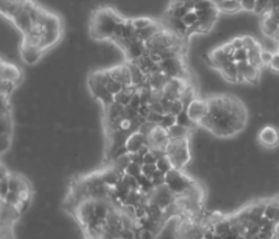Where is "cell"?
I'll return each instance as SVG.
<instances>
[{"label": "cell", "mask_w": 279, "mask_h": 239, "mask_svg": "<svg viewBox=\"0 0 279 239\" xmlns=\"http://www.w3.org/2000/svg\"><path fill=\"white\" fill-rule=\"evenodd\" d=\"M0 78H1V80L13 81L17 85H19L23 80V73L14 64L3 60L1 61V69H0Z\"/></svg>", "instance_id": "10"}, {"label": "cell", "mask_w": 279, "mask_h": 239, "mask_svg": "<svg viewBox=\"0 0 279 239\" xmlns=\"http://www.w3.org/2000/svg\"><path fill=\"white\" fill-rule=\"evenodd\" d=\"M262 50H268L273 54H278L279 52V40L277 37H266L264 36L262 40L260 41Z\"/></svg>", "instance_id": "24"}, {"label": "cell", "mask_w": 279, "mask_h": 239, "mask_svg": "<svg viewBox=\"0 0 279 239\" xmlns=\"http://www.w3.org/2000/svg\"><path fill=\"white\" fill-rule=\"evenodd\" d=\"M14 226H1V239H16Z\"/></svg>", "instance_id": "38"}, {"label": "cell", "mask_w": 279, "mask_h": 239, "mask_svg": "<svg viewBox=\"0 0 279 239\" xmlns=\"http://www.w3.org/2000/svg\"><path fill=\"white\" fill-rule=\"evenodd\" d=\"M63 30L60 31H44L41 34V44L40 48L44 51H47L49 48H54L55 45L60 41Z\"/></svg>", "instance_id": "18"}, {"label": "cell", "mask_w": 279, "mask_h": 239, "mask_svg": "<svg viewBox=\"0 0 279 239\" xmlns=\"http://www.w3.org/2000/svg\"><path fill=\"white\" fill-rule=\"evenodd\" d=\"M157 160H158L157 155L152 152V150L151 152L147 153V154L143 157V162H144V164H156V163H157Z\"/></svg>", "instance_id": "43"}, {"label": "cell", "mask_w": 279, "mask_h": 239, "mask_svg": "<svg viewBox=\"0 0 279 239\" xmlns=\"http://www.w3.org/2000/svg\"><path fill=\"white\" fill-rule=\"evenodd\" d=\"M186 112H188L189 117L199 125V122L208 115V101L204 98H195L186 107Z\"/></svg>", "instance_id": "8"}, {"label": "cell", "mask_w": 279, "mask_h": 239, "mask_svg": "<svg viewBox=\"0 0 279 239\" xmlns=\"http://www.w3.org/2000/svg\"><path fill=\"white\" fill-rule=\"evenodd\" d=\"M46 51L41 48H26L20 46V58L27 65H36L42 59Z\"/></svg>", "instance_id": "14"}, {"label": "cell", "mask_w": 279, "mask_h": 239, "mask_svg": "<svg viewBox=\"0 0 279 239\" xmlns=\"http://www.w3.org/2000/svg\"><path fill=\"white\" fill-rule=\"evenodd\" d=\"M180 1H182V3H185V1H186V0H180Z\"/></svg>", "instance_id": "47"}, {"label": "cell", "mask_w": 279, "mask_h": 239, "mask_svg": "<svg viewBox=\"0 0 279 239\" xmlns=\"http://www.w3.org/2000/svg\"><path fill=\"white\" fill-rule=\"evenodd\" d=\"M203 239H204V238H203Z\"/></svg>", "instance_id": "48"}, {"label": "cell", "mask_w": 279, "mask_h": 239, "mask_svg": "<svg viewBox=\"0 0 279 239\" xmlns=\"http://www.w3.org/2000/svg\"><path fill=\"white\" fill-rule=\"evenodd\" d=\"M221 48H222V50L225 51V54L227 55V56H229V58H232L233 54H235L236 48H235V46H233L231 41H227V42H226V44H223L222 46H221Z\"/></svg>", "instance_id": "41"}, {"label": "cell", "mask_w": 279, "mask_h": 239, "mask_svg": "<svg viewBox=\"0 0 279 239\" xmlns=\"http://www.w3.org/2000/svg\"><path fill=\"white\" fill-rule=\"evenodd\" d=\"M124 85L121 84L120 81H118V80H115V79H110V81H108V84H107V89L110 92H111L112 95L114 96H116L118 93H120L122 89H124Z\"/></svg>", "instance_id": "33"}, {"label": "cell", "mask_w": 279, "mask_h": 239, "mask_svg": "<svg viewBox=\"0 0 279 239\" xmlns=\"http://www.w3.org/2000/svg\"><path fill=\"white\" fill-rule=\"evenodd\" d=\"M168 142H170L168 131L166 128L161 127L159 125L153 130V132L149 136H147V145H148L151 150H155V149L166 150Z\"/></svg>", "instance_id": "9"}, {"label": "cell", "mask_w": 279, "mask_h": 239, "mask_svg": "<svg viewBox=\"0 0 279 239\" xmlns=\"http://www.w3.org/2000/svg\"><path fill=\"white\" fill-rule=\"evenodd\" d=\"M279 210V196L276 197H272V199L266 200V206H265V212H264V216L268 218L272 222H276L277 215H278Z\"/></svg>", "instance_id": "22"}, {"label": "cell", "mask_w": 279, "mask_h": 239, "mask_svg": "<svg viewBox=\"0 0 279 239\" xmlns=\"http://www.w3.org/2000/svg\"><path fill=\"white\" fill-rule=\"evenodd\" d=\"M258 142L265 149H274L279 145V130L276 126L268 125L260 128L258 134Z\"/></svg>", "instance_id": "7"}, {"label": "cell", "mask_w": 279, "mask_h": 239, "mask_svg": "<svg viewBox=\"0 0 279 239\" xmlns=\"http://www.w3.org/2000/svg\"><path fill=\"white\" fill-rule=\"evenodd\" d=\"M125 19L112 8H97L89 20V34L94 40H112L118 24Z\"/></svg>", "instance_id": "1"}, {"label": "cell", "mask_w": 279, "mask_h": 239, "mask_svg": "<svg viewBox=\"0 0 279 239\" xmlns=\"http://www.w3.org/2000/svg\"><path fill=\"white\" fill-rule=\"evenodd\" d=\"M162 118H163V115H162V113H158V112H155V111H151L145 120H147V121H149V122H153V124H156V125H159L162 121Z\"/></svg>", "instance_id": "39"}, {"label": "cell", "mask_w": 279, "mask_h": 239, "mask_svg": "<svg viewBox=\"0 0 279 239\" xmlns=\"http://www.w3.org/2000/svg\"><path fill=\"white\" fill-rule=\"evenodd\" d=\"M149 201L159 206L162 210H166L168 206H171L176 201V195L166 185L156 187L148 195Z\"/></svg>", "instance_id": "5"}, {"label": "cell", "mask_w": 279, "mask_h": 239, "mask_svg": "<svg viewBox=\"0 0 279 239\" xmlns=\"http://www.w3.org/2000/svg\"><path fill=\"white\" fill-rule=\"evenodd\" d=\"M260 42L258 40H256L254 36H250V34H246V36H244V48H247V50H251V48H254L255 46H258Z\"/></svg>", "instance_id": "35"}, {"label": "cell", "mask_w": 279, "mask_h": 239, "mask_svg": "<svg viewBox=\"0 0 279 239\" xmlns=\"http://www.w3.org/2000/svg\"><path fill=\"white\" fill-rule=\"evenodd\" d=\"M215 7L218 8L219 12H222L225 14H236L244 10L240 0H223Z\"/></svg>", "instance_id": "20"}, {"label": "cell", "mask_w": 279, "mask_h": 239, "mask_svg": "<svg viewBox=\"0 0 279 239\" xmlns=\"http://www.w3.org/2000/svg\"><path fill=\"white\" fill-rule=\"evenodd\" d=\"M18 87H19V85H17L16 83H13V81L1 80V83H0V88H1V97L10 99V97L13 96L14 92L17 91Z\"/></svg>", "instance_id": "25"}, {"label": "cell", "mask_w": 279, "mask_h": 239, "mask_svg": "<svg viewBox=\"0 0 279 239\" xmlns=\"http://www.w3.org/2000/svg\"><path fill=\"white\" fill-rule=\"evenodd\" d=\"M12 20H13L14 26L23 33V36L30 34L31 31H32V28H34L35 26V22L34 19H32V17H31V14L28 13L27 10H24L23 8H22V5H20L19 12L14 16Z\"/></svg>", "instance_id": "12"}, {"label": "cell", "mask_w": 279, "mask_h": 239, "mask_svg": "<svg viewBox=\"0 0 279 239\" xmlns=\"http://www.w3.org/2000/svg\"><path fill=\"white\" fill-rule=\"evenodd\" d=\"M168 136L170 139H186L192 138V131L190 128L182 126V125H174L171 128H168Z\"/></svg>", "instance_id": "21"}, {"label": "cell", "mask_w": 279, "mask_h": 239, "mask_svg": "<svg viewBox=\"0 0 279 239\" xmlns=\"http://www.w3.org/2000/svg\"><path fill=\"white\" fill-rule=\"evenodd\" d=\"M20 214L16 205L1 200V226H14L20 219Z\"/></svg>", "instance_id": "11"}, {"label": "cell", "mask_w": 279, "mask_h": 239, "mask_svg": "<svg viewBox=\"0 0 279 239\" xmlns=\"http://www.w3.org/2000/svg\"><path fill=\"white\" fill-rule=\"evenodd\" d=\"M185 110L186 107L181 102V99H176V101H172L171 108H170V113L174 116H178L182 111H185Z\"/></svg>", "instance_id": "31"}, {"label": "cell", "mask_w": 279, "mask_h": 239, "mask_svg": "<svg viewBox=\"0 0 279 239\" xmlns=\"http://www.w3.org/2000/svg\"><path fill=\"white\" fill-rule=\"evenodd\" d=\"M151 181L153 182L155 187H159V186L165 185V173H162L161 171H157L156 175L151 178Z\"/></svg>", "instance_id": "37"}, {"label": "cell", "mask_w": 279, "mask_h": 239, "mask_svg": "<svg viewBox=\"0 0 279 239\" xmlns=\"http://www.w3.org/2000/svg\"><path fill=\"white\" fill-rule=\"evenodd\" d=\"M195 183V179L185 171L172 168L171 171L165 175V185L171 190L176 196L182 195L186 190Z\"/></svg>", "instance_id": "3"}, {"label": "cell", "mask_w": 279, "mask_h": 239, "mask_svg": "<svg viewBox=\"0 0 279 239\" xmlns=\"http://www.w3.org/2000/svg\"><path fill=\"white\" fill-rule=\"evenodd\" d=\"M94 206H96V200L88 199L86 201L81 202L75 212L73 214L75 220L81 224L83 229L94 219Z\"/></svg>", "instance_id": "6"}, {"label": "cell", "mask_w": 279, "mask_h": 239, "mask_svg": "<svg viewBox=\"0 0 279 239\" xmlns=\"http://www.w3.org/2000/svg\"><path fill=\"white\" fill-rule=\"evenodd\" d=\"M158 171L157 168V164H143L141 165V173L148 177V178H152L153 175H156V172Z\"/></svg>", "instance_id": "34"}, {"label": "cell", "mask_w": 279, "mask_h": 239, "mask_svg": "<svg viewBox=\"0 0 279 239\" xmlns=\"http://www.w3.org/2000/svg\"><path fill=\"white\" fill-rule=\"evenodd\" d=\"M155 23V20L152 19L149 17H137L133 18V24H134V27L137 31L144 30V28L149 27L151 24Z\"/></svg>", "instance_id": "26"}, {"label": "cell", "mask_w": 279, "mask_h": 239, "mask_svg": "<svg viewBox=\"0 0 279 239\" xmlns=\"http://www.w3.org/2000/svg\"><path fill=\"white\" fill-rule=\"evenodd\" d=\"M144 145H147V138L140 131L131 132L129 138L126 139V143H125V146H126L129 154L138 153Z\"/></svg>", "instance_id": "15"}, {"label": "cell", "mask_w": 279, "mask_h": 239, "mask_svg": "<svg viewBox=\"0 0 279 239\" xmlns=\"http://www.w3.org/2000/svg\"><path fill=\"white\" fill-rule=\"evenodd\" d=\"M108 73H110V77H111L112 79L120 81L121 84L124 85V87L133 85V83H131L130 70H129L128 64L115 65V66L108 69Z\"/></svg>", "instance_id": "13"}, {"label": "cell", "mask_w": 279, "mask_h": 239, "mask_svg": "<svg viewBox=\"0 0 279 239\" xmlns=\"http://www.w3.org/2000/svg\"><path fill=\"white\" fill-rule=\"evenodd\" d=\"M182 22H184L189 28L192 27V26H195V24L199 22L198 13H196L195 10H190V12L186 13L185 17L182 18Z\"/></svg>", "instance_id": "28"}, {"label": "cell", "mask_w": 279, "mask_h": 239, "mask_svg": "<svg viewBox=\"0 0 279 239\" xmlns=\"http://www.w3.org/2000/svg\"><path fill=\"white\" fill-rule=\"evenodd\" d=\"M163 30H165V27H163L161 23L155 20V23L151 24L149 27L144 28V30L137 31V37L140 41H143V42H147V41L151 40L152 37H155L156 34L159 33V32Z\"/></svg>", "instance_id": "19"}, {"label": "cell", "mask_w": 279, "mask_h": 239, "mask_svg": "<svg viewBox=\"0 0 279 239\" xmlns=\"http://www.w3.org/2000/svg\"><path fill=\"white\" fill-rule=\"evenodd\" d=\"M159 69L163 74L167 75L170 79L171 78H181V79H186V71L185 66H184V60H182V56H176V58L166 59V60H162L159 63Z\"/></svg>", "instance_id": "4"}, {"label": "cell", "mask_w": 279, "mask_h": 239, "mask_svg": "<svg viewBox=\"0 0 279 239\" xmlns=\"http://www.w3.org/2000/svg\"><path fill=\"white\" fill-rule=\"evenodd\" d=\"M274 239H279V222L276 223V226H274V236H273Z\"/></svg>", "instance_id": "46"}, {"label": "cell", "mask_w": 279, "mask_h": 239, "mask_svg": "<svg viewBox=\"0 0 279 239\" xmlns=\"http://www.w3.org/2000/svg\"><path fill=\"white\" fill-rule=\"evenodd\" d=\"M262 36L266 37H278L279 34V23L269 17L268 14H262V22H260Z\"/></svg>", "instance_id": "16"}, {"label": "cell", "mask_w": 279, "mask_h": 239, "mask_svg": "<svg viewBox=\"0 0 279 239\" xmlns=\"http://www.w3.org/2000/svg\"><path fill=\"white\" fill-rule=\"evenodd\" d=\"M273 58H274V54H273V52H270V51H268V50L262 51V61L264 66H269Z\"/></svg>", "instance_id": "40"}, {"label": "cell", "mask_w": 279, "mask_h": 239, "mask_svg": "<svg viewBox=\"0 0 279 239\" xmlns=\"http://www.w3.org/2000/svg\"><path fill=\"white\" fill-rule=\"evenodd\" d=\"M166 155L171 160L174 168L185 171L192 163V138L170 139L166 146Z\"/></svg>", "instance_id": "2"}, {"label": "cell", "mask_w": 279, "mask_h": 239, "mask_svg": "<svg viewBox=\"0 0 279 239\" xmlns=\"http://www.w3.org/2000/svg\"><path fill=\"white\" fill-rule=\"evenodd\" d=\"M233 59L236 63H241V61H247L249 60V50L245 48H237L233 54Z\"/></svg>", "instance_id": "32"}, {"label": "cell", "mask_w": 279, "mask_h": 239, "mask_svg": "<svg viewBox=\"0 0 279 239\" xmlns=\"http://www.w3.org/2000/svg\"><path fill=\"white\" fill-rule=\"evenodd\" d=\"M231 42H232L236 50H237V48H244V36H236V37H233L232 40H231Z\"/></svg>", "instance_id": "44"}, {"label": "cell", "mask_w": 279, "mask_h": 239, "mask_svg": "<svg viewBox=\"0 0 279 239\" xmlns=\"http://www.w3.org/2000/svg\"><path fill=\"white\" fill-rule=\"evenodd\" d=\"M269 67L274 71H279V54H274L272 63H270Z\"/></svg>", "instance_id": "45"}, {"label": "cell", "mask_w": 279, "mask_h": 239, "mask_svg": "<svg viewBox=\"0 0 279 239\" xmlns=\"http://www.w3.org/2000/svg\"><path fill=\"white\" fill-rule=\"evenodd\" d=\"M156 164H157V168H158V171H161V172L165 173V175L166 173L170 172V171L174 168V165H172L171 160H170V158H168L167 155H165V157L159 158Z\"/></svg>", "instance_id": "27"}, {"label": "cell", "mask_w": 279, "mask_h": 239, "mask_svg": "<svg viewBox=\"0 0 279 239\" xmlns=\"http://www.w3.org/2000/svg\"><path fill=\"white\" fill-rule=\"evenodd\" d=\"M125 173L131 177H135V178H138L139 175H141V164L135 162H130V164L128 165V168L125 169Z\"/></svg>", "instance_id": "29"}, {"label": "cell", "mask_w": 279, "mask_h": 239, "mask_svg": "<svg viewBox=\"0 0 279 239\" xmlns=\"http://www.w3.org/2000/svg\"><path fill=\"white\" fill-rule=\"evenodd\" d=\"M168 80H170V78L167 75L163 74L162 71H157V73H153V74L147 77L145 87L152 89V91H163Z\"/></svg>", "instance_id": "17"}, {"label": "cell", "mask_w": 279, "mask_h": 239, "mask_svg": "<svg viewBox=\"0 0 279 239\" xmlns=\"http://www.w3.org/2000/svg\"><path fill=\"white\" fill-rule=\"evenodd\" d=\"M241 1L242 9L246 12H254L256 5V0H240Z\"/></svg>", "instance_id": "42"}, {"label": "cell", "mask_w": 279, "mask_h": 239, "mask_svg": "<svg viewBox=\"0 0 279 239\" xmlns=\"http://www.w3.org/2000/svg\"><path fill=\"white\" fill-rule=\"evenodd\" d=\"M3 201L8 202V204H12V205H17L18 202L20 201V196L19 193H17V192H13V191H9L7 193V196L4 197V199H1Z\"/></svg>", "instance_id": "36"}, {"label": "cell", "mask_w": 279, "mask_h": 239, "mask_svg": "<svg viewBox=\"0 0 279 239\" xmlns=\"http://www.w3.org/2000/svg\"><path fill=\"white\" fill-rule=\"evenodd\" d=\"M262 45H258V46H255L254 48H251V50H249V63L252 65V66L258 67V69H262V67H264V65H262Z\"/></svg>", "instance_id": "23"}, {"label": "cell", "mask_w": 279, "mask_h": 239, "mask_svg": "<svg viewBox=\"0 0 279 239\" xmlns=\"http://www.w3.org/2000/svg\"><path fill=\"white\" fill-rule=\"evenodd\" d=\"M176 124H177V121H176V116L171 115V113H166V115H163V118H162L159 126L166 128V130H168V128H171L172 126Z\"/></svg>", "instance_id": "30"}]
</instances>
